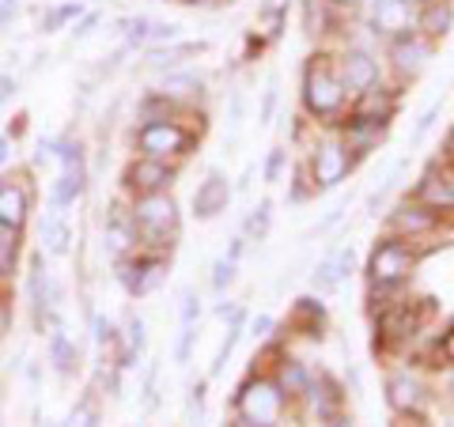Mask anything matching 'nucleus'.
I'll list each match as a JSON object with an SVG mask.
<instances>
[{"label": "nucleus", "mask_w": 454, "mask_h": 427, "mask_svg": "<svg viewBox=\"0 0 454 427\" xmlns=\"http://www.w3.org/2000/svg\"><path fill=\"white\" fill-rule=\"evenodd\" d=\"M129 223L137 242H145L152 250L170 246V238L178 235V205L170 193H145L137 197L129 208Z\"/></svg>", "instance_id": "nucleus-1"}, {"label": "nucleus", "mask_w": 454, "mask_h": 427, "mask_svg": "<svg viewBox=\"0 0 454 427\" xmlns=\"http://www.w3.org/2000/svg\"><path fill=\"white\" fill-rule=\"evenodd\" d=\"M42 151H50L53 159L61 163V175H57L53 190H50L53 212L73 208L83 197V190H88V159H83L80 140H50V144H42Z\"/></svg>", "instance_id": "nucleus-2"}, {"label": "nucleus", "mask_w": 454, "mask_h": 427, "mask_svg": "<svg viewBox=\"0 0 454 427\" xmlns=\"http://www.w3.org/2000/svg\"><path fill=\"white\" fill-rule=\"evenodd\" d=\"M190 144H193V136L182 129L178 121H170V118L145 121V125H140V133H137L140 155H148V159H163V163L175 159V155H186Z\"/></svg>", "instance_id": "nucleus-3"}, {"label": "nucleus", "mask_w": 454, "mask_h": 427, "mask_svg": "<svg viewBox=\"0 0 454 427\" xmlns=\"http://www.w3.org/2000/svg\"><path fill=\"white\" fill-rule=\"evenodd\" d=\"M303 98H307L310 113H322L325 118V113H337L340 103H345V83H340V76L330 65H322L315 57V65H310L303 76Z\"/></svg>", "instance_id": "nucleus-4"}, {"label": "nucleus", "mask_w": 454, "mask_h": 427, "mask_svg": "<svg viewBox=\"0 0 454 427\" xmlns=\"http://www.w3.org/2000/svg\"><path fill=\"white\" fill-rule=\"evenodd\" d=\"M235 405H239V412H243V420L269 427L284 408V390L277 386V382H269V378H254V382H247V386L239 390Z\"/></svg>", "instance_id": "nucleus-5"}, {"label": "nucleus", "mask_w": 454, "mask_h": 427, "mask_svg": "<svg viewBox=\"0 0 454 427\" xmlns=\"http://www.w3.org/2000/svg\"><path fill=\"white\" fill-rule=\"evenodd\" d=\"M413 250L405 246V242H379L375 253H372V265H367V273H372V280L379 283V288H390V283H402L409 273H413Z\"/></svg>", "instance_id": "nucleus-6"}, {"label": "nucleus", "mask_w": 454, "mask_h": 427, "mask_svg": "<svg viewBox=\"0 0 454 427\" xmlns=\"http://www.w3.org/2000/svg\"><path fill=\"white\" fill-rule=\"evenodd\" d=\"M118 280L125 283V291H129V295L145 299V295H152L167 280V261L163 258H121Z\"/></svg>", "instance_id": "nucleus-7"}, {"label": "nucleus", "mask_w": 454, "mask_h": 427, "mask_svg": "<svg viewBox=\"0 0 454 427\" xmlns=\"http://www.w3.org/2000/svg\"><path fill=\"white\" fill-rule=\"evenodd\" d=\"M35 212V193L23 178H0V227L23 231Z\"/></svg>", "instance_id": "nucleus-8"}, {"label": "nucleus", "mask_w": 454, "mask_h": 427, "mask_svg": "<svg viewBox=\"0 0 454 427\" xmlns=\"http://www.w3.org/2000/svg\"><path fill=\"white\" fill-rule=\"evenodd\" d=\"M170 182H175V167L163 163V159H148V155H140V159L129 163V170H125V186H129L137 197L167 193Z\"/></svg>", "instance_id": "nucleus-9"}, {"label": "nucleus", "mask_w": 454, "mask_h": 427, "mask_svg": "<svg viewBox=\"0 0 454 427\" xmlns=\"http://www.w3.org/2000/svg\"><path fill=\"white\" fill-rule=\"evenodd\" d=\"M315 182L318 186H337V182H345V175L352 170V159H348V148L340 144V140H325V144L315 148Z\"/></svg>", "instance_id": "nucleus-10"}, {"label": "nucleus", "mask_w": 454, "mask_h": 427, "mask_svg": "<svg viewBox=\"0 0 454 427\" xmlns=\"http://www.w3.org/2000/svg\"><path fill=\"white\" fill-rule=\"evenodd\" d=\"M227 205H231V186H227V178L220 170H212L193 193V212H197V220H212V216H220Z\"/></svg>", "instance_id": "nucleus-11"}, {"label": "nucleus", "mask_w": 454, "mask_h": 427, "mask_svg": "<svg viewBox=\"0 0 454 427\" xmlns=\"http://www.w3.org/2000/svg\"><path fill=\"white\" fill-rule=\"evenodd\" d=\"M409 23H413V4H405V0H375L372 4L375 35H405Z\"/></svg>", "instance_id": "nucleus-12"}, {"label": "nucleus", "mask_w": 454, "mask_h": 427, "mask_svg": "<svg viewBox=\"0 0 454 427\" xmlns=\"http://www.w3.org/2000/svg\"><path fill=\"white\" fill-rule=\"evenodd\" d=\"M432 57V46H428V38H420V35H402L394 42V68L402 76H417L420 68H424V61Z\"/></svg>", "instance_id": "nucleus-13"}, {"label": "nucleus", "mask_w": 454, "mask_h": 427, "mask_svg": "<svg viewBox=\"0 0 454 427\" xmlns=\"http://www.w3.org/2000/svg\"><path fill=\"white\" fill-rule=\"evenodd\" d=\"M340 83H345V91H372L379 83V65L372 61L367 53H348L345 61H340Z\"/></svg>", "instance_id": "nucleus-14"}, {"label": "nucleus", "mask_w": 454, "mask_h": 427, "mask_svg": "<svg viewBox=\"0 0 454 427\" xmlns=\"http://www.w3.org/2000/svg\"><path fill=\"white\" fill-rule=\"evenodd\" d=\"M80 360V352L73 345V337H68V330L61 322H50V363L57 375H73V367Z\"/></svg>", "instance_id": "nucleus-15"}, {"label": "nucleus", "mask_w": 454, "mask_h": 427, "mask_svg": "<svg viewBox=\"0 0 454 427\" xmlns=\"http://www.w3.org/2000/svg\"><path fill=\"white\" fill-rule=\"evenodd\" d=\"M348 273H352V246H340L337 253H330V258L315 268V288L318 291H333Z\"/></svg>", "instance_id": "nucleus-16"}, {"label": "nucleus", "mask_w": 454, "mask_h": 427, "mask_svg": "<svg viewBox=\"0 0 454 427\" xmlns=\"http://www.w3.org/2000/svg\"><path fill=\"white\" fill-rule=\"evenodd\" d=\"M68 242H73V227L65 223V212H50L46 223H42V246H46V253H53V258H65Z\"/></svg>", "instance_id": "nucleus-17"}, {"label": "nucleus", "mask_w": 454, "mask_h": 427, "mask_svg": "<svg viewBox=\"0 0 454 427\" xmlns=\"http://www.w3.org/2000/svg\"><path fill=\"white\" fill-rule=\"evenodd\" d=\"M390 405L397 408V412H420V405H424V390H420V382L417 378H409V375H397V378H390Z\"/></svg>", "instance_id": "nucleus-18"}, {"label": "nucleus", "mask_w": 454, "mask_h": 427, "mask_svg": "<svg viewBox=\"0 0 454 427\" xmlns=\"http://www.w3.org/2000/svg\"><path fill=\"white\" fill-rule=\"evenodd\" d=\"M205 50V42H186V46H163L148 53V68L152 73H175L182 65V57H197Z\"/></svg>", "instance_id": "nucleus-19"}, {"label": "nucleus", "mask_w": 454, "mask_h": 427, "mask_svg": "<svg viewBox=\"0 0 454 427\" xmlns=\"http://www.w3.org/2000/svg\"><path fill=\"white\" fill-rule=\"evenodd\" d=\"M20 253H23V231H16V227H0V280L16 276Z\"/></svg>", "instance_id": "nucleus-20"}, {"label": "nucleus", "mask_w": 454, "mask_h": 427, "mask_svg": "<svg viewBox=\"0 0 454 427\" xmlns=\"http://www.w3.org/2000/svg\"><path fill=\"white\" fill-rule=\"evenodd\" d=\"M121 340V355H118V367H137L140 352H145V322H140L137 314L125 322V333H118Z\"/></svg>", "instance_id": "nucleus-21"}, {"label": "nucleus", "mask_w": 454, "mask_h": 427, "mask_svg": "<svg viewBox=\"0 0 454 427\" xmlns=\"http://www.w3.org/2000/svg\"><path fill=\"white\" fill-rule=\"evenodd\" d=\"M197 91H201V76H193V73H167L160 83V95L170 98V103L175 98H190Z\"/></svg>", "instance_id": "nucleus-22"}, {"label": "nucleus", "mask_w": 454, "mask_h": 427, "mask_svg": "<svg viewBox=\"0 0 454 427\" xmlns=\"http://www.w3.org/2000/svg\"><path fill=\"white\" fill-rule=\"evenodd\" d=\"M420 201L428 205V208H439V212H443V208H454V190L447 186L443 178L428 175V178L420 182Z\"/></svg>", "instance_id": "nucleus-23"}, {"label": "nucleus", "mask_w": 454, "mask_h": 427, "mask_svg": "<svg viewBox=\"0 0 454 427\" xmlns=\"http://www.w3.org/2000/svg\"><path fill=\"white\" fill-rule=\"evenodd\" d=\"M450 19H454V8L447 4V0H439V4L428 8V16H424V35H432V38H443L450 31Z\"/></svg>", "instance_id": "nucleus-24"}, {"label": "nucleus", "mask_w": 454, "mask_h": 427, "mask_svg": "<svg viewBox=\"0 0 454 427\" xmlns=\"http://www.w3.org/2000/svg\"><path fill=\"white\" fill-rule=\"evenodd\" d=\"M76 16H83V4H80V0H68V4H57V8H50L46 16H42V31L53 35V31H61V27H65L68 19H76Z\"/></svg>", "instance_id": "nucleus-25"}, {"label": "nucleus", "mask_w": 454, "mask_h": 427, "mask_svg": "<svg viewBox=\"0 0 454 427\" xmlns=\"http://www.w3.org/2000/svg\"><path fill=\"white\" fill-rule=\"evenodd\" d=\"M394 223L402 227V231H428V227L435 223V216L428 208H397V216H394Z\"/></svg>", "instance_id": "nucleus-26"}, {"label": "nucleus", "mask_w": 454, "mask_h": 427, "mask_svg": "<svg viewBox=\"0 0 454 427\" xmlns=\"http://www.w3.org/2000/svg\"><path fill=\"white\" fill-rule=\"evenodd\" d=\"M239 333H243V318H235L231 330H227L223 345H220V352H216V360H212V375H220L223 367H227V360H231V352H235V345H239Z\"/></svg>", "instance_id": "nucleus-27"}, {"label": "nucleus", "mask_w": 454, "mask_h": 427, "mask_svg": "<svg viewBox=\"0 0 454 427\" xmlns=\"http://www.w3.org/2000/svg\"><path fill=\"white\" fill-rule=\"evenodd\" d=\"M269 220H273V205H269V201H262L258 208L250 212V220H247V235L262 242V238L269 235Z\"/></svg>", "instance_id": "nucleus-28"}, {"label": "nucleus", "mask_w": 454, "mask_h": 427, "mask_svg": "<svg viewBox=\"0 0 454 427\" xmlns=\"http://www.w3.org/2000/svg\"><path fill=\"white\" fill-rule=\"evenodd\" d=\"M277 91H280V80H277V76H269V83H265V98H262V125L273 121V110H277Z\"/></svg>", "instance_id": "nucleus-29"}, {"label": "nucleus", "mask_w": 454, "mask_h": 427, "mask_svg": "<svg viewBox=\"0 0 454 427\" xmlns=\"http://www.w3.org/2000/svg\"><path fill=\"white\" fill-rule=\"evenodd\" d=\"M231 280H235V261H231V258H220L216 268H212V288L223 291Z\"/></svg>", "instance_id": "nucleus-30"}, {"label": "nucleus", "mask_w": 454, "mask_h": 427, "mask_svg": "<svg viewBox=\"0 0 454 427\" xmlns=\"http://www.w3.org/2000/svg\"><path fill=\"white\" fill-rule=\"evenodd\" d=\"M68 427H95V405H91V397H83L80 408H73V416H68Z\"/></svg>", "instance_id": "nucleus-31"}, {"label": "nucleus", "mask_w": 454, "mask_h": 427, "mask_svg": "<svg viewBox=\"0 0 454 427\" xmlns=\"http://www.w3.org/2000/svg\"><path fill=\"white\" fill-rule=\"evenodd\" d=\"M193 337H197V325H182V333H178V348H175V363H186V360H190Z\"/></svg>", "instance_id": "nucleus-32"}, {"label": "nucleus", "mask_w": 454, "mask_h": 427, "mask_svg": "<svg viewBox=\"0 0 454 427\" xmlns=\"http://www.w3.org/2000/svg\"><path fill=\"white\" fill-rule=\"evenodd\" d=\"M197 318H201V299L186 291L182 295V325H197Z\"/></svg>", "instance_id": "nucleus-33"}, {"label": "nucleus", "mask_w": 454, "mask_h": 427, "mask_svg": "<svg viewBox=\"0 0 454 427\" xmlns=\"http://www.w3.org/2000/svg\"><path fill=\"white\" fill-rule=\"evenodd\" d=\"M175 38H178V27L175 23H152V31H148L152 46H160V42H175Z\"/></svg>", "instance_id": "nucleus-34"}, {"label": "nucleus", "mask_w": 454, "mask_h": 427, "mask_svg": "<svg viewBox=\"0 0 454 427\" xmlns=\"http://www.w3.org/2000/svg\"><path fill=\"white\" fill-rule=\"evenodd\" d=\"M95 340H98V345H103V348L118 340V330H114V322H110V318H103V314L95 318Z\"/></svg>", "instance_id": "nucleus-35"}, {"label": "nucleus", "mask_w": 454, "mask_h": 427, "mask_svg": "<svg viewBox=\"0 0 454 427\" xmlns=\"http://www.w3.org/2000/svg\"><path fill=\"white\" fill-rule=\"evenodd\" d=\"M16 91H20V80L12 76V73H0V106L12 103V98H16Z\"/></svg>", "instance_id": "nucleus-36"}, {"label": "nucleus", "mask_w": 454, "mask_h": 427, "mask_svg": "<svg viewBox=\"0 0 454 427\" xmlns=\"http://www.w3.org/2000/svg\"><path fill=\"white\" fill-rule=\"evenodd\" d=\"M435 118H439V106H428V110H424V118L417 121V133H413V140H417V144H420L424 136H428V129L435 125Z\"/></svg>", "instance_id": "nucleus-37"}, {"label": "nucleus", "mask_w": 454, "mask_h": 427, "mask_svg": "<svg viewBox=\"0 0 454 427\" xmlns=\"http://www.w3.org/2000/svg\"><path fill=\"white\" fill-rule=\"evenodd\" d=\"M280 170H284V151L273 148V155H269V163H265V182H280Z\"/></svg>", "instance_id": "nucleus-38"}, {"label": "nucleus", "mask_w": 454, "mask_h": 427, "mask_svg": "<svg viewBox=\"0 0 454 427\" xmlns=\"http://www.w3.org/2000/svg\"><path fill=\"white\" fill-rule=\"evenodd\" d=\"M284 386H288V390H303V386H307V375H303V367H295V363H292L288 371H284ZM284 386H280V390H284Z\"/></svg>", "instance_id": "nucleus-39"}, {"label": "nucleus", "mask_w": 454, "mask_h": 427, "mask_svg": "<svg viewBox=\"0 0 454 427\" xmlns=\"http://www.w3.org/2000/svg\"><path fill=\"white\" fill-rule=\"evenodd\" d=\"M95 23H98V12H88V16H83V23L73 27V38H88V35L95 31Z\"/></svg>", "instance_id": "nucleus-40"}, {"label": "nucleus", "mask_w": 454, "mask_h": 427, "mask_svg": "<svg viewBox=\"0 0 454 427\" xmlns=\"http://www.w3.org/2000/svg\"><path fill=\"white\" fill-rule=\"evenodd\" d=\"M20 16V0H0V27H8Z\"/></svg>", "instance_id": "nucleus-41"}, {"label": "nucleus", "mask_w": 454, "mask_h": 427, "mask_svg": "<svg viewBox=\"0 0 454 427\" xmlns=\"http://www.w3.org/2000/svg\"><path fill=\"white\" fill-rule=\"evenodd\" d=\"M8 330H12V307H8V299L0 295V345H4Z\"/></svg>", "instance_id": "nucleus-42"}, {"label": "nucleus", "mask_w": 454, "mask_h": 427, "mask_svg": "<svg viewBox=\"0 0 454 427\" xmlns=\"http://www.w3.org/2000/svg\"><path fill=\"white\" fill-rule=\"evenodd\" d=\"M12 155H16V144H12V136L4 133V136H0V170L12 163Z\"/></svg>", "instance_id": "nucleus-43"}, {"label": "nucleus", "mask_w": 454, "mask_h": 427, "mask_svg": "<svg viewBox=\"0 0 454 427\" xmlns=\"http://www.w3.org/2000/svg\"><path fill=\"white\" fill-rule=\"evenodd\" d=\"M269 330H273V318H269V314H262L258 322H254V337H265Z\"/></svg>", "instance_id": "nucleus-44"}, {"label": "nucleus", "mask_w": 454, "mask_h": 427, "mask_svg": "<svg viewBox=\"0 0 454 427\" xmlns=\"http://www.w3.org/2000/svg\"><path fill=\"white\" fill-rule=\"evenodd\" d=\"M284 4H288V0H265V12H269V16H277Z\"/></svg>", "instance_id": "nucleus-45"}, {"label": "nucleus", "mask_w": 454, "mask_h": 427, "mask_svg": "<svg viewBox=\"0 0 454 427\" xmlns=\"http://www.w3.org/2000/svg\"><path fill=\"white\" fill-rule=\"evenodd\" d=\"M443 352H447V360H454V330H450L447 340H443Z\"/></svg>", "instance_id": "nucleus-46"}, {"label": "nucleus", "mask_w": 454, "mask_h": 427, "mask_svg": "<svg viewBox=\"0 0 454 427\" xmlns=\"http://www.w3.org/2000/svg\"><path fill=\"white\" fill-rule=\"evenodd\" d=\"M447 155H450V163H454V136H450V144H447Z\"/></svg>", "instance_id": "nucleus-47"}, {"label": "nucleus", "mask_w": 454, "mask_h": 427, "mask_svg": "<svg viewBox=\"0 0 454 427\" xmlns=\"http://www.w3.org/2000/svg\"><path fill=\"white\" fill-rule=\"evenodd\" d=\"M340 4H360V0H340Z\"/></svg>", "instance_id": "nucleus-48"}, {"label": "nucleus", "mask_w": 454, "mask_h": 427, "mask_svg": "<svg viewBox=\"0 0 454 427\" xmlns=\"http://www.w3.org/2000/svg\"><path fill=\"white\" fill-rule=\"evenodd\" d=\"M186 4H205V0H186Z\"/></svg>", "instance_id": "nucleus-49"}, {"label": "nucleus", "mask_w": 454, "mask_h": 427, "mask_svg": "<svg viewBox=\"0 0 454 427\" xmlns=\"http://www.w3.org/2000/svg\"><path fill=\"white\" fill-rule=\"evenodd\" d=\"M405 4H420V0H405Z\"/></svg>", "instance_id": "nucleus-50"}]
</instances>
